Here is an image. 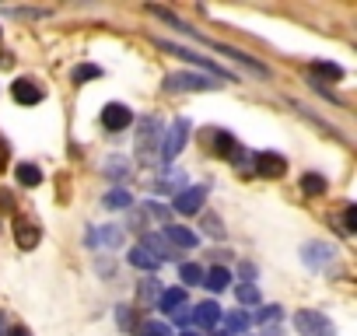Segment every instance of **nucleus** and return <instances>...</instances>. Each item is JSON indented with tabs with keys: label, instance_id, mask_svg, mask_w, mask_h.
Instances as JSON below:
<instances>
[{
	"label": "nucleus",
	"instance_id": "f704fd0d",
	"mask_svg": "<svg viewBox=\"0 0 357 336\" xmlns=\"http://www.w3.org/2000/svg\"><path fill=\"white\" fill-rule=\"evenodd\" d=\"M0 336H4V319H0Z\"/></svg>",
	"mask_w": 357,
	"mask_h": 336
},
{
	"label": "nucleus",
	"instance_id": "dca6fc26",
	"mask_svg": "<svg viewBox=\"0 0 357 336\" xmlns=\"http://www.w3.org/2000/svg\"><path fill=\"white\" fill-rule=\"evenodd\" d=\"M326 190H329V183L319 172H305L301 176V193L305 197H326Z\"/></svg>",
	"mask_w": 357,
	"mask_h": 336
},
{
	"label": "nucleus",
	"instance_id": "f8f14e48",
	"mask_svg": "<svg viewBox=\"0 0 357 336\" xmlns=\"http://www.w3.org/2000/svg\"><path fill=\"white\" fill-rule=\"evenodd\" d=\"M15 242H18L25 252L36 249V245H39V228H36L32 221H18V224H15Z\"/></svg>",
	"mask_w": 357,
	"mask_h": 336
},
{
	"label": "nucleus",
	"instance_id": "f257e3e1",
	"mask_svg": "<svg viewBox=\"0 0 357 336\" xmlns=\"http://www.w3.org/2000/svg\"><path fill=\"white\" fill-rule=\"evenodd\" d=\"M294 326H298L301 336H336V326L315 308H298L294 312Z\"/></svg>",
	"mask_w": 357,
	"mask_h": 336
},
{
	"label": "nucleus",
	"instance_id": "f3484780",
	"mask_svg": "<svg viewBox=\"0 0 357 336\" xmlns=\"http://www.w3.org/2000/svg\"><path fill=\"white\" fill-rule=\"evenodd\" d=\"M126 259H130V266H137V270H147V273H151V270H158V266H161V263H158V259H154V256H151V252H144V249H140V245H133V249H130V252H126Z\"/></svg>",
	"mask_w": 357,
	"mask_h": 336
},
{
	"label": "nucleus",
	"instance_id": "6ab92c4d",
	"mask_svg": "<svg viewBox=\"0 0 357 336\" xmlns=\"http://www.w3.org/2000/svg\"><path fill=\"white\" fill-rule=\"evenodd\" d=\"M18 183H22V186H29V190H32V186H39V183H43L39 165H29V161H25V165H18Z\"/></svg>",
	"mask_w": 357,
	"mask_h": 336
},
{
	"label": "nucleus",
	"instance_id": "ddd939ff",
	"mask_svg": "<svg viewBox=\"0 0 357 336\" xmlns=\"http://www.w3.org/2000/svg\"><path fill=\"white\" fill-rule=\"evenodd\" d=\"M214 46H218V43H214ZM218 53H225V56H231L235 63H245V67H249L252 74H259V77H266V67H263L259 60H252L249 53H242V49H231V46H218Z\"/></svg>",
	"mask_w": 357,
	"mask_h": 336
},
{
	"label": "nucleus",
	"instance_id": "412c9836",
	"mask_svg": "<svg viewBox=\"0 0 357 336\" xmlns=\"http://www.w3.org/2000/svg\"><path fill=\"white\" fill-rule=\"evenodd\" d=\"M137 336H172V329L165 322H158V319H147V322L137 326Z\"/></svg>",
	"mask_w": 357,
	"mask_h": 336
},
{
	"label": "nucleus",
	"instance_id": "9b49d317",
	"mask_svg": "<svg viewBox=\"0 0 357 336\" xmlns=\"http://www.w3.org/2000/svg\"><path fill=\"white\" fill-rule=\"evenodd\" d=\"M140 249H144V252H151L158 263H165V259L172 256V245L165 242V235H144V238H140Z\"/></svg>",
	"mask_w": 357,
	"mask_h": 336
},
{
	"label": "nucleus",
	"instance_id": "c85d7f7f",
	"mask_svg": "<svg viewBox=\"0 0 357 336\" xmlns=\"http://www.w3.org/2000/svg\"><path fill=\"white\" fill-rule=\"evenodd\" d=\"M277 319H280V305H270L259 312V322H277Z\"/></svg>",
	"mask_w": 357,
	"mask_h": 336
},
{
	"label": "nucleus",
	"instance_id": "393cba45",
	"mask_svg": "<svg viewBox=\"0 0 357 336\" xmlns=\"http://www.w3.org/2000/svg\"><path fill=\"white\" fill-rule=\"evenodd\" d=\"M312 70H315V74H322V77H333V81H340V77H343V67H336V63H315Z\"/></svg>",
	"mask_w": 357,
	"mask_h": 336
},
{
	"label": "nucleus",
	"instance_id": "72a5a7b5",
	"mask_svg": "<svg viewBox=\"0 0 357 336\" xmlns=\"http://www.w3.org/2000/svg\"><path fill=\"white\" fill-rule=\"evenodd\" d=\"M183 336H200V333H193V329H186V333H183Z\"/></svg>",
	"mask_w": 357,
	"mask_h": 336
},
{
	"label": "nucleus",
	"instance_id": "cd10ccee",
	"mask_svg": "<svg viewBox=\"0 0 357 336\" xmlns=\"http://www.w3.org/2000/svg\"><path fill=\"white\" fill-rule=\"evenodd\" d=\"M343 228L347 231H357V207H347L343 211Z\"/></svg>",
	"mask_w": 357,
	"mask_h": 336
},
{
	"label": "nucleus",
	"instance_id": "20e7f679",
	"mask_svg": "<svg viewBox=\"0 0 357 336\" xmlns=\"http://www.w3.org/2000/svg\"><path fill=\"white\" fill-rule=\"evenodd\" d=\"M207 204V186H186L175 193V214H200Z\"/></svg>",
	"mask_w": 357,
	"mask_h": 336
},
{
	"label": "nucleus",
	"instance_id": "6e6552de",
	"mask_svg": "<svg viewBox=\"0 0 357 336\" xmlns=\"http://www.w3.org/2000/svg\"><path fill=\"white\" fill-rule=\"evenodd\" d=\"M221 305L218 301H200V305H193V322L197 326H204V329H218L221 326Z\"/></svg>",
	"mask_w": 357,
	"mask_h": 336
},
{
	"label": "nucleus",
	"instance_id": "4be33fe9",
	"mask_svg": "<svg viewBox=\"0 0 357 336\" xmlns=\"http://www.w3.org/2000/svg\"><path fill=\"white\" fill-rule=\"evenodd\" d=\"M133 204V197L126 193V190H112V193H105V207H112V211H123V207H130Z\"/></svg>",
	"mask_w": 357,
	"mask_h": 336
},
{
	"label": "nucleus",
	"instance_id": "c756f323",
	"mask_svg": "<svg viewBox=\"0 0 357 336\" xmlns=\"http://www.w3.org/2000/svg\"><path fill=\"white\" fill-rule=\"evenodd\" d=\"M140 294H144V298H154V294H158V280H147ZM158 298H161V294H158Z\"/></svg>",
	"mask_w": 357,
	"mask_h": 336
},
{
	"label": "nucleus",
	"instance_id": "0eeeda50",
	"mask_svg": "<svg viewBox=\"0 0 357 336\" xmlns=\"http://www.w3.org/2000/svg\"><path fill=\"white\" fill-rule=\"evenodd\" d=\"M130 123H133V112H130L123 102H112V105L102 109V126H105V130L119 133V130H126Z\"/></svg>",
	"mask_w": 357,
	"mask_h": 336
},
{
	"label": "nucleus",
	"instance_id": "9d476101",
	"mask_svg": "<svg viewBox=\"0 0 357 336\" xmlns=\"http://www.w3.org/2000/svg\"><path fill=\"white\" fill-rule=\"evenodd\" d=\"M11 95H15V102H22V105H39V102H43V88H39L36 81H15Z\"/></svg>",
	"mask_w": 357,
	"mask_h": 336
},
{
	"label": "nucleus",
	"instance_id": "a878e982",
	"mask_svg": "<svg viewBox=\"0 0 357 336\" xmlns=\"http://www.w3.org/2000/svg\"><path fill=\"white\" fill-rule=\"evenodd\" d=\"M95 77H102L98 67H88V63H84V67H74V81H77V84H81V81H95Z\"/></svg>",
	"mask_w": 357,
	"mask_h": 336
},
{
	"label": "nucleus",
	"instance_id": "f03ea898",
	"mask_svg": "<svg viewBox=\"0 0 357 336\" xmlns=\"http://www.w3.org/2000/svg\"><path fill=\"white\" fill-rule=\"evenodd\" d=\"M158 49L161 53H172V56H178V60H186V63H197V67H204L207 70V77H221V81H235L221 63H211L207 56H197V53H190V49H183V46H172V43H161L158 39Z\"/></svg>",
	"mask_w": 357,
	"mask_h": 336
},
{
	"label": "nucleus",
	"instance_id": "4468645a",
	"mask_svg": "<svg viewBox=\"0 0 357 336\" xmlns=\"http://www.w3.org/2000/svg\"><path fill=\"white\" fill-rule=\"evenodd\" d=\"M228 284H231V273H228L225 266H214V270H207V273H204V287H207V291H214V294L228 291Z\"/></svg>",
	"mask_w": 357,
	"mask_h": 336
},
{
	"label": "nucleus",
	"instance_id": "7ed1b4c3",
	"mask_svg": "<svg viewBox=\"0 0 357 336\" xmlns=\"http://www.w3.org/2000/svg\"><path fill=\"white\" fill-rule=\"evenodd\" d=\"M211 88L218 84L207 74H168L165 77V91H211Z\"/></svg>",
	"mask_w": 357,
	"mask_h": 336
},
{
	"label": "nucleus",
	"instance_id": "c9c22d12",
	"mask_svg": "<svg viewBox=\"0 0 357 336\" xmlns=\"http://www.w3.org/2000/svg\"><path fill=\"white\" fill-rule=\"evenodd\" d=\"M266 336H280V333H266Z\"/></svg>",
	"mask_w": 357,
	"mask_h": 336
},
{
	"label": "nucleus",
	"instance_id": "7c9ffc66",
	"mask_svg": "<svg viewBox=\"0 0 357 336\" xmlns=\"http://www.w3.org/2000/svg\"><path fill=\"white\" fill-rule=\"evenodd\" d=\"M8 336H32V333H29V329H25V326H15V329H11V333H8Z\"/></svg>",
	"mask_w": 357,
	"mask_h": 336
},
{
	"label": "nucleus",
	"instance_id": "a211bd4d",
	"mask_svg": "<svg viewBox=\"0 0 357 336\" xmlns=\"http://www.w3.org/2000/svg\"><path fill=\"white\" fill-rule=\"evenodd\" d=\"M221 322H225V329H228L231 336H238V333H245V329L252 326V315H249V312H231V315H221Z\"/></svg>",
	"mask_w": 357,
	"mask_h": 336
},
{
	"label": "nucleus",
	"instance_id": "39448f33",
	"mask_svg": "<svg viewBox=\"0 0 357 336\" xmlns=\"http://www.w3.org/2000/svg\"><path fill=\"white\" fill-rule=\"evenodd\" d=\"M186 137H190V123L186 119H175L172 126H168V133H165V144H161V158L165 161H172L178 151L186 147Z\"/></svg>",
	"mask_w": 357,
	"mask_h": 336
},
{
	"label": "nucleus",
	"instance_id": "2eb2a0df",
	"mask_svg": "<svg viewBox=\"0 0 357 336\" xmlns=\"http://www.w3.org/2000/svg\"><path fill=\"white\" fill-rule=\"evenodd\" d=\"M183 305H186V287H168L158 298V308L161 312H175V308H183Z\"/></svg>",
	"mask_w": 357,
	"mask_h": 336
},
{
	"label": "nucleus",
	"instance_id": "bb28decb",
	"mask_svg": "<svg viewBox=\"0 0 357 336\" xmlns=\"http://www.w3.org/2000/svg\"><path fill=\"white\" fill-rule=\"evenodd\" d=\"M204 228H207V235H214V238H221V235H225V228H221V217H218V214H207V217H204Z\"/></svg>",
	"mask_w": 357,
	"mask_h": 336
},
{
	"label": "nucleus",
	"instance_id": "2f4dec72",
	"mask_svg": "<svg viewBox=\"0 0 357 336\" xmlns=\"http://www.w3.org/2000/svg\"><path fill=\"white\" fill-rule=\"evenodd\" d=\"M8 165V147H4V140H0V168Z\"/></svg>",
	"mask_w": 357,
	"mask_h": 336
},
{
	"label": "nucleus",
	"instance_id": "423d86ee",
	"mask_svg": "<svg viewBox=\"0 0 357 336\" xmlns=\"http://www.w3.org/2000/svg\"><path fill=\"white\" fill-rule=\"evenodd\" d=\"M252 165H256V172H259L263 179H280V176L287 172V158H284V154H273V151H259V154L252 158Z\"/></svg>",
	"mask_w": 357,
	"mask_h": 336
},
{
	"label": "nucleus",
	"instance_id": "5701e85b",
	"mask_svg": "<svg viewBox=\"0 0 357 336\" xmlns=\"http://www.w3.org/2000/svg\"><path fill=\"white\" fill-rule=\"evenodd\" d=\"M235 294H238V301H242V305H256V301H259V287H256L252 280L238 284V287H235Z\"/></svg>",
	"mask_w": 357,
	"mask_h": 336
},
{
	"label": "nucleus",
	"instance_id": "aec40b11",
	"mask_svg": "<svg viewBox=\"0 0 357 336\" xmlns=\"http://www.w3.org/2000/svg\"><path fill=\"white\" fill-rule=\"evenodd\" d=\"M211 137H214V151H218V154H231V151L238 147L228 130H211Z\"/></svg>",
	"mask_w": 357,
	"mask_h": 336
},
{
	"label": "nucleus",
	"instance_id": "1a4fd4ad",
	"mask_svg": "<svg viewBox=\"0 0 357 336\" xmlns=\"http://www.w3.org/2000/svg\"><path fill=\"white\" fill-rule=\"evenodd\" d=\"M165 242L168 245H178V249H193L200 238H197V231H190L183 224H165Z\"/></svg>",
	"mask_w": 357,
	"mask_h": 336
},
{
	"label": "nucleus",
	"instance_id": "473e14b6",
	"mask_svg": "<svg viewBox=\"0 0 357 336\" xmlns=\"http://www.w3.org/2000/svg\"><path fill=\"white\" fill-rule=\"evenodd\" d=\"M214 336H231V333H228V329H218V333H214Z\"/></svg>",
	"mask_w": 357,
	"mask_h": 336
},
{
	"label": "nucleus",
	"instance_id": "b1692460",
	"mask_svg": "<svg viewBox=\"0 0 357 336\" xmlns=\"http://www.w3.org/2000/svg\"><path fill=\"white\" fill-rule=\"evenodd\" d=\"M178 277H183L190 287H193V284H204V270H200L197 263H183V266H178Z\"/></svg>",
	"mask_w": 357,
	"mask_h": 336
}]
</instances>
